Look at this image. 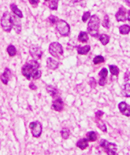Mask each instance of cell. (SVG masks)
I'll list each match as a JSON object with an SVG mask.
<instances>
[{
	"instance_id": "obj_38",
	"label": "cell",
	"mask_w": 130,
	"mask_h": 155,
	"mask_svg": "<svg viewBox=\"0 0 130 155\" xmlns=\"http://www.w3.org/2000/svg\"><path fill=\"white\" fill-rule=\"evenodd\" d=\"M125 2L128 6H129L130 7V0H125Z\"/></svg>"
},
{
	"instance_id": "obj_19",
	"label": "cell",
	"mask_w": 130,
	"mask_h": 155,
	"mask_svg": "<svg viewBox=\"0 0 130 155\" xmlns=\"http://www.w3.org/2000/svg\"><path fill=\"white\" fill-rule=\"evenodd\" d=\"M88 35L85 31H81L78 36V40L81 43H86L88 40Z\"/></svg>"
},
{
	"instance_id": "obj_28",
	"label": "cell",
	"mask_w": 130,
	"mask_h": 155,
	"mask_svg": "<svg viewBox=\"0 0 130 155\" xmlns=\"http://www.w3.org/2000/svg\"><path fill=\"white\" fill-rule=\"evenodd\" d=\"M59 0H51L50 3L49 8L52 10H57L58 8V3Z\"/></svg>"
},
{
	"instance_id": "obj_18",
	"label": "cell",
	"mask_w": 130,
	"mask_h": 155,
	"mask_svg": "<svg viewBox=\"0 0 130 155\" xmlns=\"http://www.w3.org/2000/svg\"><path fill=\"white\" fill-rule=\"evenodd\" d=\"M90 50V46L87 45L84 46V47H81V46H77V53L81 55H85Z\"/></svg>"
},
{
	"instance_id": "obj_22",
	"label": "cell",
	"mask_w": 130,
	"mask_h": 155,
	"mask_svg": "<svg viewBox=\"0 0 130 155\" xmlns=\"http://www.w3.org/2000/svg\"><path fill=\"white\" fill-rule=\"evenodd\" d=\"M119 33L121 35H128L130 32V26L127 24L122 25L119 27Z\"/></svg>"
},
{
	"instance_id": "obj_6",
	"label": "cell",
	"mask_w": 130,
	"mask_h": 155,
	"mask_svg": "<svg viewBox=\"0 0 130 155\" xmlns=\"http://www.w3.org/2000/svg\"><path fill=\"white\" fill-rule=\"evenodd\" d=\"M50 53L56 58H60L64 54L62 46L58 42H52L49 46Z\"/></svg>"
},
{
	"instance_id": "obj_5",
	"label": "cell",
	"mask_w": 130,
	"mask_h": 155,
	"mask_svg": "<svg viewBox=\"0 0 130 155\" xmlns=\"http://www.w3.org/2000/svg\"><path fill=\"white\" fill-rule=\"evenodd\" d=\"M56 28L60 35L63 37H67L70 34V26L62 19H59L56 24Z\"/></svg>"
},
{
	"instance_id": "obj_23",
	"label": "cell",
	"mask_w": 130,
	"mask_h": 155,
	"mask_svg": "<svg viewBox=\"0 0 130 155\" xmlns=\"http://www.w3.org/2000/svg\"><path fill=\"white\" fill-rule=\"evenodd\" d=\"M87 139L90 142H95L97 140V134L93 131H89L86 135Z\"/></svg>"
},
{
	"instance_id": "obj_29",
	"label": "cell",
	"mask_w": 130,
	"mask_h": 155,
	"mask_svg": "<svg viewBox=\"0 0 130 155\" xmlns=\"http://www.w3.org/2000/svg\"><path fill=\"white\" fill-rule=\"evenodd\" d=\"M60 133L63 138H64V139H67L70 136V131L69 129H67V128H64V129L61 130Z\"/></svg>"
},
{
	"instance_id": "obj_32",
	"label": "cell",
	"mask_w": 130,
	"mask_h": 155,
	"mask_svg": "<svg viewBox=\"0 0 130 155\" xmlns=\"http://www.w3.org/2000/svg\"><path fill=\"white\" fill-rule=\"evenodd\" d=\"M48 19V21H49L50 24L52 25L57 24V22H58V20H59L57 17H55V16L54 15H50Z\"/></svg>"
},
{
	"instance_id": "obj_8",
	"label": "cell",
	"mask_w": 130,
	"mask_h": 155,
	"mask_svg": "<svg viewBox=\"0 0 130 155\" xmlns=\"http://www.w3.org/2000/svg\"><path fill=\"white\" fill-rule=\"evenodd\" d=\"M29 52H30V54L32 58L35 59V60H38V59H41L42 54H43L41 48L36 45H32Z\"/></svg>"
},
{
	"instance_id": "obj_37",
	"label": "cell",
	"mask_w": 130,
	"mask_h": 155,
	"mask_svg": "<svg viewBox=\"0 0 130 155\" xmlns=\"http://www.w3.org/2000/svg\"><path fill=\"white\" fill-rule=\"evenodd\" d=\"M29 88H30L32 90H36L37 89V87L36 86L33 82H31V83L29 84Z\"/></svg>"
},
{
	"instance_id": "obj_10",
	"label": "cell",
	"mask_w": 130,
	"mask_h": 155,
	"mask_svg": "<svg viewBox=\"0 0 130 155\" xmlns=\"http://www.w3.org/2000/svg\"><path fill=\"white\" fill-rule=\"evenodd\" d=\"M119 109L122 114L125 116H130V106L125 101L120 102L118 105Z\"/></svg>"
},
{
	"instance_id": "obj_13",
	"label": "cell",
	"mask_w": 130,
	"mask_h": 155,
	"mask_svg": "<svg viewBox=\"0 0 130 155\" xmlns=\"http://www.w3.org/2000/svg\"><path fill=\"white\" fill-rule=\"evenodd\" d=\"M47 65L48 68L53 70H56L59 67V63L52 58H48L47 59Z\"/></svg>"
},
{
	"instance_id": "obj_27",
	"label": "cell",
	"mask_w": 130,
	"mask_h": 155,
	"mask_svg": "<svg viewBox=\"0 0 130 155\" xmlns=\"http://www.w3.org/2000/svg\"><path fill=\"white\" fill-rule=\"evenodd\" d=\"M7 52L10 56H14L15 55H16V53H17V50H16V48L15 47L14 45H10L7 47Z\"/></svg>"
},
{
	"instance_id": "obj_33",
	"label": "cell",
	"mask_w": 130,
	"mask_h": 155,
	"mask_svg": "<svg viewBox=\"0 0 130 155\" xmlns=\"http://www.w3.org/2000/svg\"><path fill=\"white\" fill-rule=\"evenodd\" d=\"M90 17H91V14H90V12H84L82 17V21L84 22H86L88 21V19Z\"/></svg>"
},
{
	"instance_id": "obj_21",
	"label": "cell",
	"mask_w": 130,
	"mask_h": 155,
	"mask_svg": "<svg viewBox=\"0 0 130 155\" xmlns=\"http://www.w3.org/2000/svg\"><path fill=\"white\" fill-rule=\"evenodd\" d=\"M96 123L97 127H98L100 130H101L103 132H107V127L105 124L103 123V122L101 120V118H99L97 119L96 118Z\"/></svg>"
},
{
	"instance_id": "obj_26",
	"label": "cell",
	"mask_w": 130,
	"mask_h": 155,
	"mask_svg": "<svg viewBox=\"0 0 130 155\" xmlns=\"http://www.w3.org/2000/svg\"><path fill=\"white\" fill-rule=\"evenodd\" d=\"M109 69L110 73L112 75L114 76H118L119 74V69L118 67L115 65H109Z\"/></svg>"
},
{
	"instance_id": "obj_4",
	"label": "cell",
	"mask_w": 130,
	"mask_h": 155,
	"mask_svg": "<svg viewBox=\"0 0 130 155\" xmlns=\"http://www.w3.org/2000/svg\"><path fill=\"white\" fill-rule=\"evenodd\" d=\"M100 146L103 148L105 152L110 155L117 154V145L109 142L105 139H102L100 142Z\"/></svg>"
},
{
	"instance_id": "obj_3",
	"label": "cell",
	"mask_w": 130,
	"mask_h": 155,
	"mask_svg": "<svg viewBox=\"0 0 130 155\" xmlns=\"http://www.w3.org/2000/svg\"><path fill=\"white\" fill-rule=\"evenodd\" d=\"M1 26L2 29L6 32H10L14 28L12 15L8 12H5L3 14L1 19Z\"/></svg>"
},
{
	"instance_id": "obj_7",
	"label": "cell",
	"mask_w": 130,
	"mask_h": 155,
	"mask_svg": "<svg viewBox=\"0 0 130 155\" xmlns=\"http://www.w3.org/2000/svg\"><path fill=\"white\" fill-rule=\"evenodd\" d=\"M29 128L34 137L38 138L42 133V125L39 121H33L29 124Z\"/></svg>"
},
{
	"instance_id": "obj_20",
	"label": "cell",
	"mask_w": 130,
	"mask_h": 155,
	"mask_svg": "<svg viewBox=\"0 0 130 155\" xmlns=\"http://www.w3.org/2000/svg\"><path fill=\"white\" fill-rule=\"evenodd\" d=\"M122 95L125 97L129 98L130 97V84L127 83L124 85V87H123L122 92Z\"/></svg>"
},
{
	"instance_id": "obj_30",
	"label": "cell",
	"mask_w": 130,
	"mask_h": 155,
	"mask_svg": "<svg viewBox=\"0 0 130 155\" xmlns=\"http://www.w3.org/2000/svg\"><path fill=\"white\" fill-rule=\"evenodd\" d=\"M105 59H104V58L102 56H96L93 59V63L95 65H98L100 63H103Z\"/></svg>"
},
{
	"instance_id": "obj_14",
	"label": "cell",
	"mask_w": 130,
	"mask_h": 155,
	"mask_svg": "<svg viewBox=\"0 0 130 155\" xmlns=\"http://www.w3.org/2000/svg\"><path fill=\"white\" fill-rule=\"evenodd\" d=\"M13 19V24H14V28L15 29V32L17 33H20L21 31V22L19 21V19L16 17L15 15H12Z\"/></svg>"
},
{
	"instance_id": "obj_39",
	"label": "cell",
	"mask_w": 130,
	"mask_h": 155,
	"mask_svg": "<svg viewBox=\"0 0 130 155\" xmlns=\"http://www.w3.org/2000/svg\"><path fill=\"white\" fill-rule=\"evenodd\" d=\"M128 20L129 22L130 23V10H129L128 13Z\"/></svg>"
},
{
	"instance_id": "obj_2",
	"label": "cell",
	"mask_w": 130,
	"mask_h": 155,
	"mask_svg": "<svg viewBox=\"0 0 130 155\" xmlns=\"http://www.w3.org/2000/svg\"><path fill=\"white\" fill-rule=\"evenodd\" d=\"M100 22V19L97 15H93L91 17L88 24L87 29L92 37L95 38L99 37Z\"/></svg>"
},
{
	"instance_id": "obj_40",
	"label": "cell",
	"mask_w": 130,
	"mask_h": 155,
	"mask_svg": "<svg viewBox=\"0 0 130 155\" xmlns=\"http://www.w3.org/2000/svg\"><path fill=\"white\" fill-rule=\"evenodd\" d=\"M81 1H82V0H71V1H72L73 3H75L77 2H79Z\"/></svg>"
},
{
	"instance_id": "obj_9",
	"label": "cell",
	"mask_w": 130,
	"mask_h": 155,
	"mask_svg": "<svg viewBox=\"0 0 130 155\" xmlns=\"http://www.w3.org/2000/svg\"><path fill=\"white\" fill-rule=\"evenodd\" d=\"M116 18L118 22H125L128 19V17H126V10L124 6H122L119 8L116 14Z\"/></svg>"
},
{
	"instance_id": "obj_1",
	"label": "cell",
	"mask_w": 130,
	"mask_h": 155,
	"mask_svg": "<svg viewBox=\"0 0 130 155\" xmlns=\"http://www.w3.org/2000/svg\"><path fill=\"white\" fill-rule=\"evenodd\" d=\"M40 64L37 60H31L25 63L22 68V74L29 81L36 80L40 79L41 72L39 70Z\"/></svg>"
},
{
	"instance_id": "obj_11",
	"label": "cell",
	"mask_w": 130,
	"mask_h": 155,
	"mask_svg": "<svg viewBox=\"0 0 130 155\" xmlns=\"http://www.w3.org/2000/svg\"><path fill=\"white\" fill-rule=\"evenodd\" d=\"M107 75H108V70H107V69L105 68H103L99 74L100 77L99 84L100 85L104 86V85L107 84Z\"/></svg>"
},
{
	"instance_id": "obj_12",
	"label": "cell",
	"mask_w": 130,
	"mask_h": 155,
	"mask_svg": "<svg viewBox=\"0 0 130 155\" xmlns=\"http://www.w3.org/2000/svg\"><path fill=\"white\" fill-rule=\"evenodd\" d=\"M52 107L55 111L57 112H61L64 108V102L62 98H58L55 100L52 103Z\"/></svg>"
},
{
	"instance_id": "obj_17",
	"label": "cell",
	"mask_w": 130,
	"mask_h": 155,
	"mask_svg": "<svg viewBox=\"0 0 130 155\" xmlns=\"http://www.w3.org/2000/svg\"><path fill=\"white\" fill-rule=\"evenodd\" d=\"M10 6V8L12 10V11L16 16H17V17L19 18L23 17V14H22V12L18 8L17 5L14 4V3H12V4H11Z\"/></svg>"
},
{
	"instance_id": "obj_36",
	"label": "cell",
	"mask_w": 130,
	"mask_h": 155,
	"mask_svg": "<svg viewBox=\"0 0 130 155\" xmlns=\"http://www.w3.org/2000/svg\"><path fill=\"white\" fill-rule=\"evenodd\" d=\"M130 79V72L129 71H127L125 74V81H128Z\"/></svg>"
},
{
	"instance_id": "obj_35",
	"label": "cell",
	"mask_w": 130,
	"mask_h": 155,
	"mask_svg": "<svg viewBox=\"0 0 130 155\" xmlns=\"http://www.w3.org/2000/svg\"><path fill=\"white\" fill-rule=\"evenodd\" d=\"M103 112L102 111H98L96 112V113H95V118H101V117L103 115Z\"/></svg>"
},
{
	"instance_id": "obj_15",
	"label": "cell",
	"mask_w": 130,
	"mask_h": 155,
	"mask_svg": "<svg viewBox=\"0 0 130 155\" xmlns=\"http://www.w3.org/2000/svg\"><path fill=\"white\" fill-rule=\"evenodd\" d=\"M10 74H11V72L10 69H8V68H5L4 73H3L1 76V81L4 84H8V82L9 81V79H10Z\"/></svg>"
},
{
	"instance_id": "obj_41",
	"label": "cell",
	"mask_w": 130,
	"mask_h": 155,
	"mask_svg": "<svg viewBox=\"0 0 130 155\" xmlns=\"http://www.w3.org/2000/svg\"><path fill=\"white\" fill-rule=\"evenodd\" d=\"M44 1H49V0H44Z\"/></svg>"
},
{
	"instance_id": "obj_24",
	"label": "cell",
	"mask_w": 130,
	"mask_h": 155,
	"mask_svg": "<svg viewBox=\"0 0 130 155\" xmlns=\"http://www.w3.org/2000/svg\"><path fill=\"white\" fill-rule=\"evenodd\" d=\"M99 40L103 45H106L109 42L110 37L105 34H102L100 35Z\"/></svg>"
},
{
	"instance_id": "obj_16",
	"label": "cell",
	"mask_w": 130,
	"mask_h": 155,
	"mask_svg": "<svg viewBox=\"0 0 130 155\" xmlns=\"http://www.w3.org/2000/svg\"><path fill=\"white\" fill-rule=\"evenodd\" d=\"M76 146L81 149H85L88 147V140L87 138H82V139H80L77 141Z\"/></svg>"
},
{
	"instance_id": "obj_31",
	"label": "cell",
	"mask_w": 130,
	"mask_h": 155,
	"mask_svg": "<svg viewBox=\"0 0 130 155\" xmlns=\"http://www.w3.org/2000/svg\"><path fill=\"white\" fill-rule=\"evenodd\" d=\"M102 26L104 28L107 29H109L110 28V22H109V17L108 15H105L104 17L103 21L102 22Z\"/></svg>"
},
{
	"instance_id": "obj_25",
	"label": "cell",
	"mask_w": 130,
	"mask_h": 155,
	"mask_svg": "<svg viewBox=\"0 0 130 155\" xmlns=\"http://www.w3.org/2000/svg\"><path fill=\"white\" fill-rule=\"evenodd\" d=\"M47 90L48 93H49L52 97H56L58 93V91L55 87L52 86V85H48L47 87Z\"/></svg>"
},
{
	"instance_id": "obj_34",
	"label": "cell",
	"mask_w": 130,
	"mask_h": 155,
	"mask_svg": "<svg viewBox=\"0 0 130 155\" xmlns=\"http://www.w3.org/2000/svg\"><path fill=\"white\" fill-rule=\"evenodd\" d=\"M29 1L34 7H36V6H38L39 2H40V0H29Z\"/></svg>"
}]
</instances>
